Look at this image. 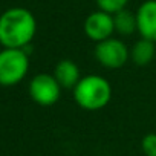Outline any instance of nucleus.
Here are the masks:
<instances>
[{
	"label": "nucleus",
	"instance_id": "nucleus-1",
	"mask_svg": "<svg viewBox=\"0 0 156 156\" xmlns=\"http://www.w3.org/2000/svg\"><path fill=\"white\" fill-rule=\"evenodd\" d=\"M35 34L37 20L29 9L16 6L0 14V44L3 48L26 49Z\"/></svg>",
	"mask_w": 156,
	"mask_h": 156
},
{
	"label": "nucleus",
	"instance_id": "nucleus-2",
	"mask_svg": "<svg viewBox=\"0 0 156 156\" xmlns=\"http://www.w3.org/2000/svg\"><path fill=\"white\" fill-rule=\"evenodd\" d=\"M73 100L83 110L97 112L104 109L112 100V86L101 75L81 76L78 84L72 89Z\"/></svg>",
	"mask_w": 156,
	"mask_h": 156
},
{
	"label": "nucleus",
	"instance_id": "nucleus-3",
	"mask_svg": "<svg viewBox=\"0 0 156 156\" xmlns=\"http://www.w3.org/2000/svg\"><path fill=\"white\" fill-rule=\"evenodd\" d=\"M28 70L29 57L25 49L3 48L0 51V86H17L25 80Z\"/></svg>",
	"mask_w": 156,
	"mask_h": 156
},
{
	"label": "nucleus",
	"instance_id": "nucleus-4",
	"mask_svg": "<svg viewBox=\"0 0 156 156\" xmlns=\"http://www.w3.org/2000/svg\"><path fill=\"white\" fill-rule=\"evenodd\" d=\"M61 86L51 73H37L29 81L28 92L34 103L43 107L54 106L61 97Z\"/></svg>",
	"mask_w": 156,
	"mask_h": 156
},
{
	"label": "nucleus",
	"instance_id": "nucleus-5",
	"mask_svg": "<svg viewBox=\"0 0 156 156\" xmlns=\"http://www.w3.org/2000/svg\"><path fill=\"white\" fill-rule=\"evenodd\" d=\"M94 54L97 61L106 69H121L130 60L129 48L122 40L115 37L97 43Z\"/></svg>",
	"mask_w": 156,
	"mask_h": 156
},
{
	"label": "nucleus",
	"instance_id": "nucleus-6",
	"mask_svg": "<svg viewBox=\"0 0 156 156\" xmlns=\"http://www.w3.org/2000/svg\"><path fill=\"white\" fill-rule=\"evenodd\" d=\"M83 29H84V34L89 40H92L95 43L104 41V40L113 37V34H115L113 14L97 9L86 17Z\"/></svg>",
	"mask_w": 156,
	"mask_h": 156
},
{
	"label": "nucleus",
	"instance_id": "nucleus-7",
	"mask_svg": "<svg viewBox=\"0 0 156 156\" xmlns=\"http://www.w3.org/2000/svg\"><path fill=\"white\" fill-rule=\"evenodd\" d=\"M136 32L156 43V0H145L136 9Z\"/></svg>",
	"mask_w": 156,
	"mask_h": 156
},
{
	"label": "nucleus",
	"instance_id": "nucleus-8",
	"mask_svg": "<svg viewBox=\"0 0 156 156\" xmlns=\"http://www.w3.org/2000/svg\"><path fill=\"white\" fill-rule=\"evenodd\" d=\"M55 80L60 83V86L63 89H73L78 81L81 80V73H80V67L78 64L69 58L60 60L55 67H54V73Z\"/></svg>",
	"mask_w": 156,
	"mask_h": 156
},
{
	"label": "nucleus",
	"instance_id": "nucleus-9",
	"mask_svg": "<svg viewBox=\"0 0 156 156\" xmlns=\"http://www.w3.org/2000/svg\"><path fill=\"white\" fill-rule=\"evenodd\" d=\"M154 57H156V43L145 38H139L130 49V60L138 66L150 64L154 60Z\"/></svg>",
	"mask_w": 156,
	"mask_h": 156
},
{
	"label": "nucleus",
	"instance_id": "nucleus-10",
	"mask_svg": "<svg viewBox=\"0 0 156 156\" xmlns=\"http://www.w3.org/2000/svg\"><path fill=\"white\" fill-rule=\"evenodd\" d=\"M113 23H115V32L124 37L132 35L136 31V14L126 9H121L119 12L113 14Z\"/></svg>",
	"mask_w": 156,
	"mask_h": 156
},
{
	"label": "nucleus",
	"instance_id": "nucleus-11",
	"mask_svg": "<svg viewBox=\"0 0 156 156\" xmlns=\"http://www.w3.org/2000/svg\"><path fill=\"white\" fill-rule=\"evenodd\" d=\"M95 2H97L98 9L106 11L109 14H116L121 9L127 8V3L130 0H95Z\"/></svg>",
	"mask_w": 156,
	"mask_h": 156
},
{
	"label": "nucleus",
	"instance_id": "nucleus-12",
	"mask_svg": "<svg viewBox=\"0 0 156 156\" xmlns=\"http://www.w3.org/2000/svg\"><path fill=\"white\" fill-rule=\"evenodd\" d=\"M141 148L145 156H156V133H147L141 141Z\"/></svg>",
	"mask_w": 156,
	"mask_h": 156
}]
</instances>
